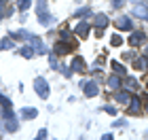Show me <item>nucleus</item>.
<instances>
[{"label":"nucleus","instance_id":"nucleus-1","mask_svg":"<svg viewBox=\"0 0 148 140\" xmlns=\"http://www.w3.org/2000/svg\"><path fill=\"white\" fill-rule=\"evenodd\" d=\"M36 9H38V21L42 26H51L53 23V15L47 11V0H38Z\"/></svg>","mask_w":148,"mask_h":140},{"label":"nucleus","instance_id":"nucleus-2","mask_svg":"<svg viewBox=\"0 0 148 140\" xmlns=\"http://www.w3.org/2000/svg\"><path fill=\"white\" fill-rule=\"evenodd\" d=\"M34 91L42 100H47V98H49V83H47L45 79H36V81H34Z\"/></svg>","mask_w":148,"mask_h":140},{"label":"nucleus","instance_id":"nucleus-3","mask_svg":"<svg viewBox=\"0 0 148 140\" xmlns=\"http://www.w3.org/2000/svg\"><path fill=\"white\" fill-rule=\"evenodd\" d=\"M74 47H76V43H72V41H57L53 49H55L57 55H64V53H70Z\"/></svg>","mask_w":148,"mask_h":140},{"label":"nucleus","instance_id":"nucleus-4","mask_svg":"<svg viewBox=\"0 0 148 140\" xmlns=\"http://www.w3.org/2000/svg\"><path fill=\"white\" fill-rule=\"evenodd\" d=\"M80 85H83V89H85V96H87V98H93V96H97V93H99V87H97V85L93 83V81H83Z\"/></svg>","mask_w":148,"mask_h":140},{"label":"nucleus","instance_id":"nucleus-5","mask_svg":"<svg viewBox=\"0 0 148 140\" xmlns=\"http://www.w3.org/2000/svg\"><path fill=\"white\" fill-rule=\"evenodd\" d=\"M127 110H129L131 115H138V112L142 110V100L140 98H131L129 104H127Z\"/></svg>","mask_w":148,"mask_h":140},{"label":"nucleus","instance_id":"nucleus-6","mask_svg":"<svg viewBox=\"0 0 148 140\" xmlns=\"http://www.w3.org/2000/svg\"><path fill=\"white\" fill-rule=\"evenodd\" d=\"M114 100H116L119 104L127 106V104H129V100H131V93H129V89H125V91H116V96H114Z\"/></svg>","mask_w":148,"mask_h":140},{"label":"nucleus","instance_id":"nucleus-7","mask_svg":"<svg viewBox=\"0 0 148 140\" xmlns=\"http://www.w3.org/2000/svg\"><path fill=\"white\" fill-rule=\"evenodd\" d=\"M93 26H95L97 30H104L106 26H108V15H102V13H99V15H95V19H93Z\"/></svg>","mask_w":148,"mask_h":140},{"label":"nucleus","instance_id":"nucleus-8","mask_svg":"<svg viewBox=\"0 0 148 140\" xmlns=\"http://www.w3.org/2000/svg\"><path fill=\"white\" fill-rule=\"evenodd\" d=\"M133 15H136V17H140V19H148V9H146V6L144 4H136V6H133Z\"/></svg>","mask_w":148,"mask_h":140},{"label":"nucleus","instance_id":"nucleus-9","mask_svg":"<svg viewBox=\"0 0 148 140\" xmlns=\"http://www.w3.org/2000/svg\"><path fill=\"white\" fill-rule=\"evenodd\" d=\"M70 68H72V72H74V70H76V72H83V70H85V59H83V57H74L72 64H70Z\"/></svg>","mask_w":148,"mask_h":140},{"label":"nucleus","instance_id":"nucleus-10","mask_svg":"<svg viewBox=\"0 0 148 140\" xmlns=\"http://www.w3.org/2000/svg\"><path fill=\"white\" fill-rule=\"evenodd\" d=\"M74 32H76L80 38H85L87 34H89V23H87V21H80V23L76 26V30H74Z\"/></svg>","mask_w":148,"mask_h":140},{"label":"nucleus","instance_id":"nucleus-11","mask_svg":"<svg viewBox=\"0 0 148 140\" xmlns=\"http://www.w3.org/2000/svg\"><path fill=\"white\" fill-rule=\"evenodd\" d=\"M116 28H119V30H131L129 17H119V19H116Z\"/></svg>","mask_w":148,"mask_h":140},{"label":"nucleus","instance_id":"nucleus-12","mask_svg":"<svg viewBox=\"0 0 148 140\" xmlns=\"http://www.w3.org/2000/svg\"><path fill=\"white\" fill-rule=\"evenodd\" d=\"M4 128H6V132H17L19 123L15 121V117H9V119H4Z\"/></svg>","mask_w":148,"mask_h":140},{"label":"nucleus","instance_id":"nucleus-13","mask_svg":"<svg viewBox=\"0 0 148 140\" xmlns=\"http://www.w3.org/2000/svg\"><path fill=\"white\" fill-rule=\"evenodd\" d=\"M142 41H144V34H142V32H133V34L129 36V45H131V47H138Z\"/></svg>","mask_w":148,"mask_h":140},{"label":"nucleus","instance_id":"nucleus-14","mask_svg":"<svg viewBox=\"0 0 148 140\" xmlns=\"http://www.w3.org/2000/svg\"><path fill=\"white\" fill-rule=\"evenodd\" d=\"M108 87H110V89H119V87H121V74H112V77L108 79Z\"/></svg>","mask_w":148,"mask_h":140},{"label":"nucleus","instance_id":"nucleus-15","mask_svg":"<svg viewBox=\"0 0 148 140\" xmlns=\"http://www.w3.org/2000/svg\"><path fill=\"white\" fill-rule=\"evenodd\" d=\"M36 115H38L36 108H30V106H28V108H21V117L23 119H34Z\"/></svg>","mask_w":148,"mask_h":140},{"label":"nucleus","instance_id":"nucleus-16","mask_svg":"<svg viewBox=\"0 0 148 140\" xmlns=\"http://www.w3.org/2000/svg\"><path fill=\"white\" fill-rule=\"evenodd\" d=\"M32 49H34V47H28V45H23L21 49H19V53H21L23 57H28V59H30V57H32V55L36 53V51H32Z\"/></svg>","mask_w":148,"mask_h":140},{"label":"nucleus","instance_id":"nucleus-17","mask_svg":"<svg viewBox=\"0 0 148 140\" xmlns=\"http://www.w3.org/2000/svg\"><path fill=\"white\" fill-rule=\"evenodd\" d=\"M148 68V59L146 57H138L136 59V70H146Z\"/></svg>","mask_w":148,"mask_h":140},{"label":"nucleus","instance_id":"nucleus-18","mask_svg":"<svg viewBox=\"0 0 148 140\" xmlns=\"http://www.w3.org/2000/svg\"><path fill=\"white\" fill-rule=\"evenodd\" d=\"M59 38H62V41H72V43H74V38H72V32H70L68 28H64L62 32H59Z\"/></svg>","mask_w":148,"mask_h":140},{"label":"nucleus","instance_id":"nucleus-19","mask_svg":"<svg viewBox=\"0 0 148 140\" xmlns=\"http://www.w3.org/2000/svg\"><path fill=\"white\" fill-rule=\"evenodd\" d=\"M0 49H13V36L2 38V41H0Z\"/></svg>","mask_w":148,"mask_h":140},{"label":"nucleus","instance_id":"nucleus-20","mask_svg":"<svg viewBox=\"0 0 148 140\" xmlns=\"http://www.w3.org/2000/svg\"><path fill=\"white\" fill-rule=\"evenodd\" d=\"M87 13H91V9H89V6H83V9H78V11H74V17H85L87 15Z\"/></svg>","mask_w":148,"mask_h":140},{"label":"nucleus","instance_id":"nucleus-21","mask_svg":"<svg viewBox=\"0 0 148 140\" xmlns=\"http://www.w3.org/2000/svg\"><path fill=\"white\" fill-rule=\"evenodd\" d=\"M112 68H114V72H116V74H125V66H121L119 62H112Z\"/></svg>","mask_w":148,"mask_h":140},{"label":"nucleus","instance_id":"nucleus-22","mask_svg":"<svg viewBox=\"0 0 148 140\" xmlns=\"http://www.w3.org/2000/svg\"><path fill=\"white\" fill-rule=\"evenodd\" d=\"M127 89H129V91L138 89V81H136V79H127Z\"/></svg>","mask_w":148,"mask_h":140},{"label":"nucleus","instance_id":"nucleus-23","mask_svg":"<svg viewBox=\"0 0 148 140\" xmlns=\"http://www.w3.org/2000/svg\"><path fill=\"white\" fill-rule=\"evenodd\" d=\"M30 0H19V2H17V6H19V11H25V9H30Z\"/></svg>","mask_w":148,"mask_h":140},{"label":"nucleus","instance_id":"nucleus-24","mask_svg":"<svg viewBox=\"0 0 148 140\" xmlns=\"http://www.w3.org/2000/svg\"><path fill=\"white\" fill-rule=\"evenodd\" d=\"M0 104H2L4 108H11V106H13V104H11V100L6 98V96H2V93H0Z\"/></svg>","mask_w":148,"mask_h":140},{"label":"nucleus","instance_id":"nucleus-25","mask_svg":"<svg viewBox=\"0 0 148 140\" xmlns=\"http://www.w3.org/2000/svg\"><path fill=\"white\" fill-rule=\"evenodd\" d=\"M110 43H112V47H119L121 43H123V38H121V34H114V36L110 38Z\"/></svg>","mask_w":148,"mask_h":140},{"label":"nucleus","instance_id":"nucleus-26","mask_svg":"<svg viewBox=\"0 0 148 140\" xmlns=\"http://www.w3.org/2000/svg\"><path fill=\"white\" fill-rule=\"evenodd\" d=\"M49 62H51V68H53V70H57V68H59V64H57L55 55H51V57H49Z\"/></svg>","mask_w":148,"mask_h":140},{"label":"nucleus","instance_id":"nucleus-27","mask_svg":"<svg viewBox=\"0 0 148 140\" xmlns=\"http://www.w3.org/2000/svg\"><path fill=\"white\" fill-rule=\"evenodd\" d=\"M106 112H108V115H114V112H116V108H114V106H106Z\"/></svg>","mask_w":148,"mask_h":140},{"label":"nucleus","instance_id":"nucleus-28","mask_svg":"<svg viewBox=\"0 0 148 140\" xmlns=\"http://www.w3.org/2000/svg\"><path fill=\"white\" fill-rule=\"evenodd\" d=\"M36 138H38V140H40V138H47V130H40V132H38V136H36Z\"/></svg>","mask_w":148,"mask_h":140},{"label":"nucleus","instance_id":"nucleus-29","mask_svg":"<svg viewBox=\"0 0 148 140\" xmlns=\"http://www.w3.org/2000/svg\"><path fill=\"white\" fill-rule=\"evenodd\" d=\"M121 125H125V121L123 119H116V121H114V128H121Z\"/></svg>","mask_w":148,"mask_h":140},{"label":"nucleus","instance_id":"nucleus-30","mask_svg":"<svg viewBox=\"0 0 148 140\" xmlns=\"http://www.w3.org/2000/svg\"><path fill=\"white\" fill-rule=\"evenodd\" d=\"M121 2H123V0H112V4H114V6H119Z\"/></svg>","mask_w":148,"mask_h":140},{"label":"nucleus","instance_id":"nucleus-31","mask_svg":"<svg viewBox=\"0 0 148 140\" xmlns=\"http://www.w3.org/2000/svg\"><path fill=\"white\" fill-rule=\"evenodd\" d=\"M146 115H148V98H146Z\"/></svg>","mask_w":148,"mask_h":140}]
</instances>
